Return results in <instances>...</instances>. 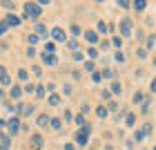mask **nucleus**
Instances as JSON below:
<instances>
[{
	"instance_id": "obj_1",
	"label": "nucleus",
	"mask_w": 156,
	"mask_h": 150,
	"mask_svg": "<svg viewBox=\"0 0 156 150\" xmlns=\"http://www.w3.org/2000/svg\"><path fill=\"white\" fill-rule=\"evenodd\" d=\"M40 13H42V7L38 2H25V11H23L25 20H38Z\"/></svg>"
},
{
	"instance_id": "obj_2",
	"label": "nucleus",
	"mask_w": 156,
	"mask_h": 150,
	"mask_svg": "<svg viewBox=\"0 0 156 150\" xmlns=\"http://www.w3.org/2000/svg\"><path fill=\"white\" fill-rule=\"evenodd\" d=\"M89 130H91V128H89V123H85V126H83V130H78V132H76V144H78V146H87Z\"/></svg>"
},
{
	"instance_id": "obj_3",
	"label": "nucleus",
	"mask_w": 156,
	"mask_h": 150,
	"mask_svg": "<svg viewBox=\"0 0 156 150\" xmlns=\"http://www.w3.org/2000/svg\"><path fill=\"white\" fill-rule=\"evenodd\" d=\"M7 132H9V137H13V134H18V130H20V119L18 117H11L9 121H7Z\"/></svg>"
},
{
	"instance_id": "obj_4",
	"label": "nucleus",
	"mask_w": 156,
	"mask_h": 150,
	"mask_svg": "<svg viewBox=\"0 0 156 150\" xmlns=\"http://www.w3.org/2000/svg\"><path fill=\"white\" fill-rule=\"evenodd\" d=\"M49 36H51L56 43H67V34H65V29H60V27H54Z\"/></svg>"
},
{
	"instance_id": "obj_5",
	"label": "nucleus",
	"mask_w": 156,
	"mask_h": 150,
	"mask_svg": "<svg viewBox=\"0 0 156 150\" xmlns=\"http://www.w3.org/2000/svg\"><path fill=\"white\" fill-rule=\"evenodd\" d=\"M120 34H123V36L127 38V36H132V20L129 18H123V20H120Z\"/></svg>"
},
{
	"instance_id": "obj_6",
	"label": "nucleus",
	"mask_w": 156,
	"mask_h": 150,
	"mask_svg": "<svg viewBox=\"0 0 156 150\" xmlns=\"http://www.w3.org/2000/svg\"><path fill=\"white\" fill-rule=\"evenodd\" d=\"M5 23H7V27H18L20 25V18L16 16V13H7V18H5Z\"/></svg>"
},
{
	"instance_id": "obj_7",
	"label": "nucleus",
	"mask_w": 156,
	"mask_h": 150,
	"mask_svg": "<svg viewBox=\"0 0 156 150\" xmlns=\"http://www.w3.org/2000/svg\"><path fill=\"white\" fill-rule=\"evenodd\" d=\"M31 112H34V105H29V103H18V114H23V117H29Z\"/></svg>"
},
{
	"instance_id": "obj_8",
	"label": "nucleus",
	"mask_w": 156,
	"mask_h": 150,
	"mask_svg": "<svg viewBox=\"0 0 156 150\" xmlns=\"http://www.w3.org/2000/svg\"><path fill=\"white\" fill-rule=\"evenodd\" d=\"M0 83L2 85H11V76H9V72H7V67H2V65H0Z\"/></svg>"
},
{
	"instance_id": "obj_9",
	"label": "nucleus",
	"mask_w": 156,
	"mask_h": 150,
	"mask_svg": "<svg viewBox=\"0 0 156 150\" xmlns=\"http://www.w3.org/2000/svg\"><path fill=\"white\" fill-rule=\"evenodd\" d=\"M85 40H87L89 45H94V43H98V32H94V29L85 32Z\"/></svg>"
},
{
	"instance_id": "obj_10",
	"label": "nucleus",
	"mask_w": 156,
	"mask_h": 150,
	"mask_svg": "<svg viewBox=\"0 0 156 150\" xmlns=\"http://www.w3.org/2000/svg\"><path fill=\"white\" fill-rule=\"evenodd\" d=\"M31 146L36 148V150H40V148H42V137H40L38 132H34V134H31Z\"/></svg>"
},
{
	"instance_id": "obj_11",
	"label": "nucleus",
	"mask_w": 156,
	"mask_h": 150,
	"mask_svg": "<svg viewBox=\"0 0 156 150\" xmlns=\"http://www.w3.org/2000/svg\"><path fill=\"white\" fill-rule=\"evenodd\" d=\"M36 36L38 38H47V27L42 23H36Z\"/></svg>"
},
{
	"instance_id": "obj_12",
	"label": "nucleus",
	"mask_w": 156,
	"mask_h": 150,
	"mask_svg": "<svg viewBox=\"0 0 156 150\" xmlns=\"http://www.w3.org/2000/svg\"><path fill=\"white\" fill-rule=\"evenodd\" d=\"M42 61H45L47 65H58V58H56V54H42Z\"/></svg>"
},
{
	"instance_id": "obj_13",
	"label": "nucleus",
	"mask_w": 156,
	"mask_h": 150,
	"mask_svg": "<svg viewBox=\"0 0 156 150\" xmlns=\"http://www.w3.org/2000/svg\"><path fill=\"white\" fill-rule=\"evenodd\" d=\"M20 94H23V90H20L18 85H11V90H9V96H11V99H20Z\"/></svg>"
},
{
	"instance_id": "obj_14",
	"label": "nucleus",
	"mask_w": 156,
	"mask_h": 150,
	"mask_svg": "<svg viewBox=\"0 0 156 150\" xmlns=\"http://www.w3.org/2000/svg\"><path fill=\"white\" fill-rule=\"evenodd\" d=\"M49 126H51L54 130H60V128H62V119H58V117H56V119H49Z\"/></svg>"
},
{
	"instance_id": "obj_15",
	"label": "nucleus",
	"mask_w": 156,
	"mask_h": 150,
	"mask_svg": "<svg viewBox=\"0 0 156 150\" xmlns=\"http://www.w3.org/2000/svg\"><path fill=\"white\" fill-rule=\"evenodd\" d=\"M125 126H127V128H134V126H136V117H134L132 112L127 114V119H125Z\"/></svg>"
},
{
	"instance_id": "obj_16",
	"label": "nucleus",
	"mask_w": 156,
	"mask_h": 150,
	"mask_svg": "<svg viewBox=\"0 0 156 150\" xmlns=\"http://www.w3.org/2000/svg\"><path fill=\"white\" fill-rule=\"evenodd\" d=\"M47 103H49V105H60V96H58V94H49Z\"/></svg>"
},
{
	"instance_id": "obj_17",
	"label": "nucleus",
	"mask_w": 156,
	"mask_h": 150,
	"mask_svg": "<svg viewBox=\"0 0 156 150\" xmlns=\"http://www.w3.org/2000/svg\"><path fill=\"white\" fill-rule=\"evenodd\" d=\"M56 52V45L54 43H45V49H42V54H54Z\"/></svg>"
},
{
	"instance_id": "obj_18",
	"label": "nucleus",
	"mask_w": 156,
	"mask_h": 150,
	"mask_svg": "<svg viewBox=\"0 0 156 150\" xmlns=\"http://www.w3.org/2000/svg\"><path fill=\"white\" fill-rule=\"evenodd\" d=\"M34 94H36L38 99H42V96H45V94H47V90H45V85H36V92H34Z\"/></svg>"
},
{
	"instance_id": "obj_19",
	"label": "nucleus",
	"mask_w": 156,
	"mask_h": 150,
	"mask_svg": "<svg viewBox=\"0 0 156 150\" xmlns=\"http://www.w3.org/2000/svg\"><path fill=\"white\" fill-rule=\"evenodd\" d=\"M120 92H123L120 83H118V81H114V83H112V94H120Z\"/></svg>"
},
{
	"instance_id": "obj_20",
	"label": "nucleus",
	"mask_w": 156,
	"mask_h": 150,
	"mask_svg": "<svg viewBox=\"0 0 156 150\" xmlns=\"http://www.w3.org/2000/svg\"><path fill=\"white\" fill-rule=\"evenodd\" d=\"M47 123H49V117H47V114H40V117H38V126H40V128H45Z\"/></svg>"
},
{
	"instance_id": "obj_21",
	"label": "nucleus",
	"mask_w": 156,
	"mask_h": 150,
	"mask_svg": "<svg viewBox=\"0 0 156 150\" xmlns=\"http://www.w3.org/2000/svg\"><path fill=\"white\" fill-rule=\"evenodd\" d=\"M132 7H134V9H136V11H143L145 7H147V2H143V0H138V2H134Z\"/></svg>"
},
{
	"instance_id": "obj_22",
	"label": "nucleus",
	"mask_w": 156,
	"mask_h": 150,
	"mask_svg": "<svg viewBox=\"0 0 156 150\" xmlns=\"http://www.w3.org/2000/svg\"><path fill=\"white\" fill-rule=\"evenodd\" d=\"M27 43H29V47H34L38 43V36H36V34H29V36H27Z\"/></svg>"
},
{
	"instance_id": "obj_23",
	"label": "nucleus",
	"mask_w": 156,
	"mask_h": 150,
	"mask_svg": "<svg viewBox=\"0 0 156 150\" xmlns=\"http://www.w3.org/2000/svg\"><path fill=\"white\" fill-rule=\"evenodd\" d=\"M18 78L20 81H27V78H29V72H27V69H18Z\"/></svg>"
},
{
	"instance_id": "obj_24",
	"label": "nucleus",
	"mask_w": 156,
	"mask_h": 150,
	"mask_svg": "<svg viewBox=\"0 0 156 150\" xmlns=\"http://www.w3.org/2000/svg\"><path fill=\"white\" fill-rule=\"evenodd\" d=\"M69 32H72L74 36H80V34H83V29H80L78 25H72V27H69Z\"/></svg>"
},
{
	"instance_id": "obj_25",
	"label": "nucleus",
	"mask_w": 156,
	"mask_h": 150,
	"mask_svg": "<svg viewBox=\"0 0 156 150\" xmlns=\"http://www.w3.org/2000/svg\"><path fill=\"white\" fill-rule=\"evenodd\" d=\"M91 81H94V83H101V81H103V74H101V72H91Z\"/></svg>"
},
{
	"instance_id": "obj_26",
	"label": "nucleus",
	"mask_w": 156,
	"mask_h": 150,
	"mask_svg": "<svg viewBox=\"0 0 156 150\" xmlns=\"http://www.w3.org/2000/svg\"><path fill=\"white\" fill-rule=\"evenodd\" d=\"M145 139V132L143 130H136V132H134V141H143Z\"/></svg>"
},
{
	"instance_id": "obj_27",
	"label": "nucleus",
	"mask_w": 156,
	"mask_h": 150,
	"mask_svg": "<svg viewBox=\"0 0 156 150\" xmlns=\"http://www.w3.org/2000/svg\"><path fill=\"white\" fill-rule=\"evenodd\" d=\"M87 56H89V58H96V56H98V49H96V47H87Z\"/></svg>"
},
{
	"instance_id": "obj_28",
	"label": "nucleus",
	"mask_w": 156,
	"mask_h": 150,
	"mask_svg": "<svg viewBox=\"0 0 156 150\" xmlns=\"http://www.w3.org/2000/svg\"><path fill=\"white\" fill-rule=\"evenodd\" d=\"M96 114H98V117L103 119V117H107L109 112H107V108H103V105H101V108H96Z\"/></svg>"
},
{
	"instance_id": "obj_29",
	"label": "nucleus",
	"mask_w": 156,
	"mask_h": 150,
	"mask_svg": "<svg viewBox=\"0 0 156 150\" xmlns=\"http://www.w3.org/2000/svg\"><path fill=\"white\" fill-rule=\"evenodd\" d=\"M23 92H27V94H31V92H36V85H31V83H27L25 88H23Z\"/></svg>"
},
{
	"instance_id": "obj_30",
	"label": "nucleus",
	"mask_w": 156,
	"mask_h": 150,
	"mask_svg": "<svg viewBox=\"0 0 156 150\" xmlns=\"http://www.w3.org/2000/svg\"><path fill=\"white\" fill-rule=\"evenodd\" d=\"M116 110H118V103H116V101L107 103V112H116Z\"/></svg>"
},
{
	"instance_id": "obj_31",
	"label": "nucleus",
	"mask_w": 156,
	"mask_h": 150,
	"mask_svg": "<svg viewBox=\"0 0 156 150\" xmlns=\"http://www.w3.org/2000/svg\"><path fill=\"white\" fill-rule=\"evenodd\" d=\"M85 69H87V72H96V67H94L91 61H85Z\"/></svg>"
},
{
	"instance_id": "obj_32",
	"label": "nucleus",
	"mask_w": 156,
	"mask_h": 150,
	"mask_svg": "<svg viewBox=\"0 0 156 150\" xmlns=\"http://www.w3.org/2000/svg\"><path fill=\"white\" fill-rule=\"evenodd\" d=\"M74 121H76V123H78V126H80V128H83L85 123H87V121H85V117H83V114H78V117H76Z\"/></svg>"
},
{
	"instance_id": "obj_33",
	"label": "nucleus",
	"mask_w": 156,
	"mask_h": 150,
	"mask_svg": "<svg viewBox=\"0 0 156 150\" xmlns=\"http://www.w3.org/2000/svg\"><path fill=\"white\" fill-rule=\"evenodd\" d=\"M101 74H103V78H114V69H105Z\"/></svg>"
},
{
	"instance_id": "obj_34",
	"label": "nucleus",
	"mask_w": 156,
	"mask_h": 150,
	"mask_svg": "<svg viewBox=\"0 0 156 150\" xmlns=\"http://www.w3.org/2000/svg\"><path fill=\"white\" fill-rule=\"evenodd\" d=\"M112 43H114V45L120 49V45H123V38H120V36H114V38H112Z\"/></svg>"
},
{
	"instance_id": "obj_35",
	"label": "nucleus",
	"mask_w": 156,
	"mask_h": 150,
	"mask_svg": "<svg viewBox=\"0 0 156 150\" xmlns=\"http://www.w3.org/2000/svg\"><path fill=\"white\" fill-rule=\"evenodd\" d=\"M31 72H34V76H42V69H40L38 65H34V67H31Z\"/></svg>"
},
{
	"instance_id": "obj_36",
	"label": "nucleus",
	"mask_w": 156,
	"mask_h": 150,
	"mask_svg": "<svg viewBox=\"0 0 156 150\" xmlns=\"http://www.w3.org/2000/svg\"><path fill=\"white\" fill-rule=\"evenodd\" d=\"M154 45H156V40H154V36H150V38H147V47L145 49H152Z\"/></svg>"
},
{
	"instance_id": "obj_37",
	"label": "nucleus",
	"mask_w": 156,
	"mask_h": 150,
	"mask_svg": "<svg viewBox=\"0 0 156 150\" xmlns=\"http://www.w3.org/2000/svg\"><path fill=\"white\" fill-rule=\"evenodd\" d=\"M134 103H143V94H140V92L134 94Z\"/></svg>"
},
{
	"instance_id": "obj_38",
	"label": "nucleus",
	"mask_w": 156,
	"mask_h": 150,
	"mask_svg": "<svg viewBox=\"0 0 156 150\" xmlns=\"http://www.w3.org/2000/svg\"><path fill=\"white\" fill-rule=\"evenodd\" d=\"M109 29V27L107 25H105V23H98V32H101V34H105V32H107Z\"/></svg>"
},
{
	"instance_id": "obj_39",
	"label": "nucleus",
	"mask_w": 156,
	"mask_h": 150,
	"mask_svg": "<svg viewBox=\"0 0 156 150\" xmlns=\"http://www.w3.org/2000/svg\"><path fill=\"white\" fill-rule=\"evenodd\" d=\"M136 54H138V58H145V56H147V49H145V47H140Z\"/></svg>"
},
{
	"instance_id": "obj_40",
	"label": "nucleus",
	"mask_w": 156,
	"mask_h": 150,
	"mask_svg": "<svg viewBox=\"0 0 156 150\" xmlns=\"http://www.w3.org/2000/svg\"><path fill=\"white\" fill-rule=\"evenodd\" d=\"M7 110H9L11 114H18V103L16 105H7Z\"/></svg>"
},
{
	"instance_id": "obj_41",
	"label": "nucleus",
	"mask_w": 156,
	"mask_h": 150,
	"mask_svg": "<svg viewBox=\"0 0 156 150\" xmlns=\"http://www.w3.org/2000/svg\"><path fill=\"white\" fill-rule=\"evenodd\" d=\"M7 29H9V27H7V23H5V20H2V23H0V36H2V34H5Z\"/></svg>"
},
{
	"instance_id": "obj_42",
	"label": "nucleus",
	"mask_w": 156,
	"mask_h": 150,
	"mask_svg": "<svg viewBox=\"0 0 156 150\" xmlns=\"http://www.w3.org/2000/svg\"><path fill=\"white\" fill-rule=\"evenodd\" d=\"M27 56H29V58H34V56H36V49H34V47H27Z\"/></svg>"
},
{
	"instance_id": "obj_43",
	"label": "nucleus",
	"mask_w": 156,
	"mask_h": 150,
	"mask_svg": "<svg viewBox=\"0 0 156 150\" xmlns=\"http://www.w3.org/2000/svg\"><path fill=\"white\" fill-rule=\"evenodd\" d=\"M118 7H120V9H127V7H132V5L127 2V0H120V2H118Z\"/></svg>"
},
{
	"instance_id": "obj_44",
	"label": "nucleus",
	"mask_w": 156,
	"mask_h": 150,
	"mask_svg": "<svg viewBox=\"0 0 156 150\" xmlns=\"http://www.w3.org/2000/svg\"><path fill=\"white\" fill-rule=\"evenodd\" d=\"M67 47H69V49H76L78 43H76V40H67Z\"/></svg>"
},
{
	"instance_id": "obj_45",
	"label": "nucleus",
	"mask_w": 156,
	"mask_h": 150,
	"mask_svg": "<svg viewBox=\"0 0 156 150\" xmlns=\"http://www.w3.org/2000/svg\"><path fill=\"white\" fill-rule=\"evenodd\" d=\"M114 58H116L118 63H123V61H125V56H123V54H120V52H116V54H114Z\"/></svg>"
},
{
	"instance_id": "obj_46",
	"label": "nucleus",
	"mask_w": 156,
	"mask_h": 150,
	"mask_svg": "<svg viewBox=\"0 0 156 150\" xmlns=\"http://www.w3.org/2000/svg\"><path fill=\"white\" fill-rule=\"evenodd\" d=\"M0 7H5V9H13V2H0Z\"/></svg>"
},
{
	"instance_id": "obj_47",
	"label": "nucleus",
	"mask_w": 156,
	"mask_h": 150,
	"mask_svg": "<svg viewBox=\"0 0 156 150\" xmlns=\"http://www.w3.org/2000/svg\"><path fill=\"white\" fill-rule=\"evenodd\" d=\"M74 61H83V54H80V52H78V49H76V52H74Z\"/></svg>"
},
{
	"instance_id": "obj_48",
	"label": "nucleus",
	"mask_w": 156,
	"mask_h": 150,
	"mask_svg": "<svg viewBox=\"0 0 156 150\" xmlns=\"http://www.w3.org/2000/svg\"><path fill=\"white\" fill-rule=\"evenodd\" d=\"M72 119H74V114H72V112L67 110V112H65V121H72Z\"/></svg>"
},
{
	"instance_id": "obj_49",
	"label": "nucleus",
	"mask_w": 156,
	"mask_h": 150,
	"mask_svg": "<svg viewBox=\"0 0 156 150\" xmlns=\"http://www.w3.org/2000/svg\"><path fill=\"white\" fill-rule=\"evenodd\" d=\"M150 90H152V92H156V78H152V83H150Z\"/></svg>"
},
{
	"instance_id": "obj_50",
	"label": "nucleus",
	"mask_w": 156,
	"mask_h": 150,
	"mask_svg": "<svg viewBox=\"0 0 156 150\" xmlns=\"http://www.w3.org/2000/svg\"><path fill=\"white\" fill-rule=\"evenodd\" d=\"M5 126H7V121H5V119H0V130H2Z\"/></svg>"
},
{
	"instance_id": "obj_51",
	"label": "nucleus",
	"mask_w": 156,
	"mask_h": 150,
	"mask_svg": "<svg viewBox=\"0 0 156 150\" xmlns=\"http://www.w3.org/2000/svg\"><path fill=\"white\" fill-rule=\"evenodd\" d=\"M0 150H9V146H5V144H0Z\"/></svg>"
},
{
	"instance_id": "obj_52",
	"label": "nucleus",
	"mask_w": 156,
	"mask_h": 150,
	"mask_svg": "<svg viewBox=\"0 0 156 150\" xmlns=\"http://www.w3.org/2000/svg\"><path fill=\"white\" fill-rule=\"evenodd\" d=\"M65 150H74V146H72V144H67V146H65Z\"/></svg>"
},
{
	"instance_id": "obj_53",
	"label": "nucleus",
	"mask_w": 156,
	"mask_h": 150,
	"mask_svg": "<svg viewBox=\"0 0 156 150\" xmlns=\"http://www.w3.org/2000/svg\"><path fill=\"white\" fill-rule=\"evenodd\" d=\"M103 150H112V146H105V148H103Z\"/></svg>"
},
{
	"instance_id": "obj_54",
	"label": "nucleus",
	"mask_w": 156,
	"mask_h": 150,
	"mask_svg": "<svg viewBox=\"0 0 156 150\" xmlns=\"http://www.w3.org/2000/svg\"><path fill=\"white\" fill-rule=\"evenodd\" d=\"M2 94H5V92H2V88H0V96H2Z\"/></svg>"
},
{
	"instance_id": "obj_55",
	"label": "nucleus",
	"mask_w": 156,
	"mask_h": 150,
	"mask_svg": "<svg viewBox=\"0 0 156 150\" xmlns=\"http://www.w3.org/2000/svg\"><path fill=\"white\" fill-rule=\"evenodd\" d=\"M154 40H156V34H154Z\"/></svg>"
},
{
	"instance_id": "obj_56",
	"label": "nucleus",
	"mask_w": 156,
	"mask_h": 150,
	"mask_svg": "<svg viewBox=\"0 0 156 150\" xmlns=\"http://www.w3.org/2000/svg\"><path fill=\"white\" fill-rule=\"evenodd\" d=\"M154 150H156V148H154Z\"/></svg>"
}]
</instances>
